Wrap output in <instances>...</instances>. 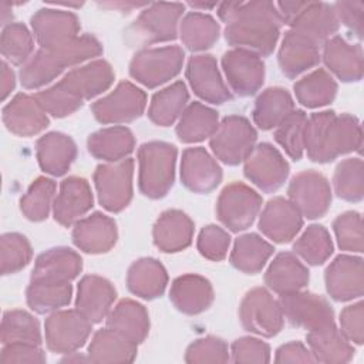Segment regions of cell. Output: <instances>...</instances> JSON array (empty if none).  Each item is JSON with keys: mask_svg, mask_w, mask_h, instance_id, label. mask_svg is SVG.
Wrapping results in <instances>:
<instances>
[{"mask_svg": "<svg viewBox=\"0 0 364 364\" xmlns=\"http://www.w3.org/2000/svg\"><path fill=\"white\" fill-rule=\"evenodd\" d=\"M218 14L226 23L225 38L230 46L253 51L260 57L274 50L282 24L274 3H222Z\"/></svg>", "mask_w": 364, "mask_h": 364, "instance_id": "6da1fadb", "label": "cell"}, {"mask_svg": "<svg viewBox=\"0 0 364 364\" xmlns=\"http://www.w3.org/2000/svg\"><path fill=\"white\" fill-rule=\"evenodd\" d=\"M361 142V125L353 115L323 111L306 119L304 148L314 162H330L343 154L358 151Z\"/></svg>", "mask_w": 364, "mask_h": 364, "instance_id": "7a4b0ae2", "label": "cell"}, {"mask_svg": "<svg viewBox=\"0 0 364 364\" xmlns=\"http://www.w3.org/2000/svg\"><path fill=\"white\" fill-rule=\"evenodd\" d=\"M276 9L280 21L303 34L317 46L324 44L338 30L333 6L318 1H279Z\"/></svg>", "mask_w": 364, "mask_h": 364, "instance_id": "3957f363", "label": "cell"}, {"mask_svg": "<svg viewBox=\"0 0 364 364\" xmlns=\"http://www.w3.org/2000/svg\"><path fill=\"white\" fill-rule=\"evenodd\" d=\"M176 148L166 142H146L138 151L139 191L152 199L164 198L173 185Z\"/></svg>", "mask_w": 364, "mask_h": 364, "instance_id": "277c9868", "label": "cell"}, {"mask_svg": "<svg viewBox=\"0 0 364 364\" xmlns=\"http://www.w3.org/2000/svg\"><path fill=\"white\" fill-rule=\"evenodd\" d=\"M183 57V50L178 46L141 50L129 64V74L145 87L155 88L181 71Z\"/></svg>", "mask_w": 364, "mask_h": 364, "instance_id": "5b68a950", "label": "cell"}, {"mask_svg": "<svg viewBox=\"0 0 364 364\" xmlns=\"http://www.w3.org/2000/svg\"><path fill=\"white\" fill-rule=\"evenodd\" d=\"M256 139L257 132L245 117L229 115L218 125L209 144L218 159L228 165H237L249 156Z\"/></svg>", "mask_w": 364, "mask_h": 364, "instance_id": "8992f818", "label": "cell"}, {"mask_svg": "<svg viewBox=\"0 0 364 364\" xmlns=\"http://www.w3.org/2000/svg\"><path fill=\"white\" fill-rule=\"evenodd\" d=\"M183 9L181 3H154L148 6L128 28L131 41L152 44L173 40Z\"/></svg>", "mask_w": 364, "mask_h": 364, "instance_id": "52a82bcc", "label": "cell"}, {"mask_svg": "<svg viewBox=\"0 0 364 364\" xmlns=\"http://www.w3.org/2000/svg\"><path fill=\"white\" fill-rule=\"evenodd\" d=\"M262 208V196L242 182L229 183L216 202L218 219L232 232L247 229Z\"/></svg>", "mask_w": 364, "mask_h": 364, "instance_id": "ba28073f", "label": "cell"}, {"mask_svg": "<svg viewBox=\"0 0 364 364\" xmlns=\"http://www.w3.org/2000/svg\"><path fill=\"white\" fill-rule=\"evenodd\" d=\"M134 161L131 158L118 162L98 165L94 182L100 203L109 212H119L128 206L132 198Z\"/></svg>", "mask_w": 364, "mask_h": 364, "instance_id": "9c48e42d", "label": "cell"}, {"mask_svg": "<svg viewBox=\"0 0 364 364\" xmlns=\"http://www.w3.org/2000/svg\"><path fill=\"white\" fill-rule=\"evenodd\" d=\"M239 316L242 326L263 337L276 336L283 327V311L277 300L263 287L252 289L240 303Z\"/></svg>", "mask_w": 364, "mask_h": 364, "instance_id": "30bf717a", "label": "cell"}, {"mask_svg": "<svg viewBox=\"0 0 364 364\" xmlns=\"http://www.w3.org/2000/svg\"><path fill=\"white\" fill-rule=\"evenodd\" d=\"M92 323L75 310L55 311L44 324L46 343L54 353L70 354L82 347L91 334Z\"/></svg>", "mask_w": 364, "mask_h": 364, "instance_id": "8fae6325", "label": "cell"}, {"mask_svg": "<svg viewBox=\"0 0 364 364\" xmlns=\"http://www.w3.org/2000/svg\"><path fill=\"white\" fill-rule=\"evenodd\" d=\"M279 304L291 326L310 331L334 323V311L330 303L318 294L297 290L280 294Z\"/></svg>", "mask_w": 364, "mask_h": 364, "instance_id": "7c38bea8", "label": "cell"}, {"mask_svg": "<svg viewBox=\"0 0 364 364\" xmlns=\"http://www.w3.org/2000/svg\"><path fill=\"white\" fill-rule=\"evenodd\" d=\"M145 105V92L134 84L122 81L111 94L95 101L91 109L102 124H124L141 117Z\"/></svg>", "mask_w": 364, "mask_h": 364, "instance_id": "4fadbf2b", "label": "cell"}, {"mask_svg": "<svg viewBox=\"0 0 364 364\" xmlns=\"http://www.w3.org/2000/svg\"><path fill=\"white\" fill-rule=\"evenodd\" d=\"M289 200L299 209L301 216L316 219L323 216L331 202V189L326 176L316 171L297 173L289 185Z\"/></svg>", "mask_w": 364, "mask_h": 364, "instance_id": "5bb4252c", "label": "cell"}, {"mask_svg": "<svg viewBox=\"0 0 364 364\" xmlns=\"http://www.w3.org/2000/svg\"><path fill=\"white\" fill-rule=\"evenodd\" d=\"M245 176L263 192H274L287 179L289 164L273 145L262 142L245 159Z\"/></svg>", "mask_w": 364, "mask_h": 364, "instance_id": "9a60e30c", "label": "cell"}, {"mask_svg": "<svg viewBox=\"0 0 364 364\" xmlns=\"http://www.w3.org/2000/svg\"><path fill=\"white\" fill-rule=\"evenodd\" d=\"M222 67L232 91L240 97L253 95L263 84L264 64L253 51L229 50L222 57Z\"/></svg>", "mask_w": 364, "mask_h": 364, "instance_id": "2e32d148", "label": "cell"}, {"mask_svg": "<svg viewBox=\"0 0 364 364\" xmlns=\"http://www.w3.org/2000/svg\"><path fill=\"white\" fill-rule=\"evenodd\" d=\"M31 28L44 50H54L71 43L78 36L80 23L74 13L58 9H40L31 18Z\"/></svg>", "mask_w": 364, "mask_h": 364, "instance_id": "e0dca14e", "label": "cell"}, {"mask_svg": "<svg viewBox=\"0 0 364 364\" xmlns=\"http://www.w3.org/2000/svg\"><path fill=\"white\" fill-rule=\"evenodd\" d=\"M326 287L337 301H347L363 296L364 269L363 259L340 255L326 269Z\"/></svg>", "mask_w": 364, "mask_h": 364, "instance_id": "ac0fdd59", "label": "cell"}, {"mask_svg": "<svg viewBox=\"0 0 364 364\" xmlns=\"http://www.w3.org/2000/svg\"><path fill=\"white\" fill-rule=\"evenodd\" d=\"M186 78L193 92L210 104H223L232 98L218 70L216 60L209 54L193 55L186 67Z\"/></svg>", "mask_w": 364, "mask_h": 364, "instance_id": "d6986e66", "label": "cell"}, {"mask_svg": "<svg viewBox=\"0 0 364 364\" xmlns=\"http://www.w3.org/2000/svg\"><path fill=\"white\" fill-rule=\"evenodd\" d=\"M181 179L189 191L208 193L222 181V169L205 148H188L182 154Z\"/></svg>", "mask_w": 364, "mask_h": 364, "instance_id": "ffe728a7", "label": "cell"}, {"mask_svg": "<svg viewBox=\"0 0 364 364\" xmlns=\"http://www.w3.org/2000/svg\"><path fill=\"white\" fill-rule=\"evenodd\" d=\"M303 218L299 209L284 198H273L262 210L259 229L276 243L290 242L300 230Z\"/></svg>", "mask_w": 364, "mask_h": 364, "instance_id": "44dd1931", "label": "cell"}, {"mask_svg": "<svg viewBox=\"0 0 364 364\" xmlns=\"http://www.w3.org/2000/svg\"><path fill=\"white\" fill-rule=\"evenodd\" d=\"M3 122L13 134L31 136L41 132L48 125V118L36 97L17 94L3 108Z\"/></svg>", "mask_w": 364, "mask_h": 364, "instance_id": "7402d4cb", "label": "cell"}, {"mask_svg": "<svg viewBox=\"0 0 364 364\" xmlns=\"http://www.w3.org/2000/svg\"><path fill=\"white\" fill-rule=\"evenodd\" d=\"M91 208L92 192L88 182L78 176L65 178L53 205L54 219L63 226H71Z\"/></svg>", "mask_w": 364, "mask_h": 364, "instance_id": "603a6c76", "label": "cell"}, {"mask_svg": "<svg viewBox=\"0 0 364 364\" xmlns=\"http://www.w3.org/2000/svg\"><path fill=\"white\" fill-rule=\"evenodd\" d=\"M73 242L85 253H105L117 242L115 222L100 212L75 222Z\"/></svg>", "mask_w": 364, "mask_h": 364, "instance_id": "cb8c5ba5", "label": "cell"}, {"mask_svg": "<svg viewBox=\"0 0 364 364\" xmlns=\"http://www.w3.org/2000/svg\"><path fill=\"white\" fill-rule=\"evenodd\" d=\"M117 297L114 286L100 276H84L78 283L75 307L91 323H100L109 313Z\"/></svg>", "mask_w": 364, "mask_h": 364, "instance_id": "d4e9b609", "label": "cell"}, {"mask_svg": "<svg viewBox=\"0 0 364 364\" xmlns=\"http://www.w3.org/2000/svg\"><path fill=\"white\" fill-rule=\"evenodd\" d=\"M323 60L327 68L341 81H358L363 77V51L340 36L330 37L323 46Z\"/></svg>", "mask_w": 364, "mask_h": 364, "instance_id": "484cf974", "label": "cell"}, {"mask_svg": "<svg viewBox=\"0 0 364 364\" xmlns=\"http://www.w3.org/2000/svg\"><path fill=\"white\" fill-rule=\"evenodd\" d=\"M318 61V46L314 41L294 30H289L284 34L279 50V64L286 77L296 78Z\"/></svg>", "mask_w": 364, "mask_h": 364, "instance_id": "4316f807", "label": "cell"}, {"mask_svg": "<svg viewBox=\"0 0 364 364\" xmlns=\"http://www.w3.org/2000/svg\"><path fill=\"white\" fill-rule=\"evenodd\" d=\"M114 81V71L104 60H95L64 75L60 82L80 100H90L105 91Z\"/></svg>", "mask_w": 364, "mask_h": 364, "instance_id": "83f0119b", "label": "cell"}, {"mask_svg": "<svg viewBox=\"0 0 364 364\" xmlns=\"http://www.w3.org/2000/svg\"><path fill=\"white\" fill-rule=\"evenodd\" d=\"M36 154L40 168L50 175H64L77 156L74 141L61 132H48L43 135L36 145Z\"/></svg>", "mask_w": 364, "mask_h": 364, "instance_id": "f1b7e54d", "label": "cell"}, {"mask_svg": "<svg viewBox=\"0 0 364 364\" xmlns=\"http://www.w3.org/2000/svg\"><path fill=\"white\" fill-rule=\"evenodd\" d=\"M173 306L186 314H198L213 301V289L209 280L198 274H183L173 280L169 291Z\"/></svg>", "mask_w": 364, "mask_h": 364, "instance_id": "f546056e", "label": "cell"}, {"mask_svg": "<svg viewBox=\"0 0 364 364\" xmlns=\"http://www.w3.org/2000/svg\"><path fill=\"white\" fill-rule=\"evenodd\" d=\"M193 236V222L181 210L164 212L154 226V243L166 253L188 247Z\"/></svg>", "mask_w": 364, "mask_h": 364, "instance_id": "4dcf8cb0", "label": "cell"}, {"mask_svg": "<svg viewBox=\"0 0 364 364\" xmlns=\"http://www.w3.org/2000/svg\"><path fill=\"white\" fill-rule=\"evenodd\" d=\"M82 269L78 253L68 247H54L41 253L34 264L31 280L71 282Z\"/></svg>", "mask_w": 364, "mask_h": 364, "instance_id": "1f68e13d", "label": "cell"}, {"mask_svg": "<svg viewBox=\"0 0 364 364\" xmlns=\"http://www.w3.org/2000/svg\"><path fill=\"white\" fill-rule=\"evenodd\" d=\"M264 283L279 294L301 290L309 283L307 267L289 252L279 253L264 273Z\"/></svg>", "mask_w": 364, "mask_h": 364, "instance_id": "d6a6232c", "label": "cell"}, {"mask_svg": "<svg viewBox=\"0 0 364 364\" xmlns=\"http://www.w3.org/2000/svg\"><path fill=\"white\" fill-rule=\"evenodd\" d=\"M307 344L314 360L320 363H348L354 355L353 346L334 326V323L321 328L310 330L307 334Z\"/></svg>", "mask_w": 364, "mask_h": 364, "instance_id": "836d02e7", "label": "cell"}, {"mask_svg": "<svg viewBox=\"0 0 364 364\" xmlns=\"http://www.w3.org/2000/svg\"><path fill=\"white\" fill-rule=\"evenodd\" d=\"M107 327L138 346L145 340L149 331L148 313L142 304L131 299H124L108 313Z\"/></svg>", "mask_w": 364, "mask_h": 364, "instance_id": "e575fe53", "label": "cell"}, {"mask_svg": "<svg viewBox=\"0 0 364 364\" xmlns=\"http://www.w3.org/2000/svg\"><path fill=\"white\" fill-rule=\"evenodd\" d=\"M168 274L165 267L155 259L144 257L134 262L127 274L128 289L142 297L152 300L161 296L166 287Z\"/></svg>", "mask_w": 364, "mask_h": 364, "instance_id": "d590c367", "label": "cell"}, {"mask_svg": "<svg viewBox=\"0 0 364 364\" xmlns=\"http://www.w3.org/2000/svg\"><path fill=\"white\" fill-rule=\"evenodd\" d=\"M87 146L92 156L108 162H118L134 151L135 138L125 127H109L90 135Z\"/></svg>", "mask_w": 364, "mask_h": 364, "instance_id": "8d00e7d4", "label": "cell"}, {"mask_svg": "<svg viewBox=\"0 0 364 364\" xmlns=\"http://www.w3.org/2000/svg\"><path fill=\"white\" fill-rule=\"evenodd\" d=\"M135 355L136 344L109 327L98 330L88 347L92 363H129Z\"/></svg>", "mask_w": 364, "mask_h": 364, "instance_id": "74e56055", "label": "cell"}, {"mask_svg": "<svg viewBox=\"0 0 364 364\" xmlns=\"http://www.w3.org/2000/svg\"><path fill=\"white\" fill-rule=\"evenodd\" d=\"M294 111V102L287 90L273 87L264 90L256 100L253 121L260 129H272Z\"/></svg>", "mask_w": 364, "mask_h": 364, "instance_id": "f35d334b", "label": "cell"}, {"mask_svg": "<svg viewBox=\"0 0 364 364\" xmlns=\"http://www.w3.org/2000/svg\"><path fill=\"white\" fill-rule=\"evenodd\" d=\"M219 125L218 112L200 102H191L176 125V135L182 142H199L215 134Z\"/></svg>", "mask_w": 364, "mask_h": 364, "instance_id": "ab89813d", "label": "cell"}, {"mask_svg": "<svg viewBox=\"0 0 364 364\" xmlns=\"http://www.w3.org/2000/svg\"><path fill=\"white\" fill-rule=\"evenodd\" d=\"M188 98V90L182 81L171 84L152 97L148 108L149 119L161 127L172 125L175 119L182 115Z\"/></svg>", "mask_w": 364, "mask_h": 364, "instance_id": "60d3db41", "label": "cell"}, {"mask_svg": "<svg viewBox=\"0 0 364 364\" xmlns=\"http://www.w3.org/2000/svg\"><path fill=\"white\" fill-rule=\"evenodd\" d=\"M273 253V246L256 233L242 235L235 240L230 263L245 273H257Z\"/></svg>", "mask_w": 364, "mask_h": 364, "instance_id": "b9f144b4", "label": "cell"}, {"mask_svg": "<svg viewBox=\"0 0 364 364\" xmlns=\"http://www.w3.org/2000/svg\"><path fill=\"white\" fill-rule=\"evenodd\" d=\"M73 287L70 282L30 280L27 287V304L37 313L44 314L70 303Z\"/></svg>", "mask_w": 364, "mask_h": 364, "instance_id": "7bdbcfd3", "label": "cell"}, {"mask_svg": "<svg viewBox=\"0 0 364 364\" xmlns=\"http://www.w3.org/2000/svg\"><path fill=\"white\" fill-rule=\"evenodd\" d=\"M65 68L54 50L40 48L20 70V81L24 88L36 90L57 78Z\"/></svg>", "mask_w": 364, "mask_h": 364, "instance_id": "ee69618b", "label": "cell"}, {"mask_svg": "<svg viewBox=\"0 0 364 364\" xmlns=\"http://www.w3.org/2000/svg\"><path fill=\"white\" fill-rule=\"evenodd\" d=\"M337 92V84L323 68H317L294 84V94L300 104L317 108L331 102Z\"/></svg>", "mask_w": 364, "mask_h": 364, "instance_id": "f6af8a7d", "label": "cell"}, {"mask_svg": "<svg viewBox=\"0 0 364 364\" xmlns=\"http://www.w3.org/2000/svg\"><path fill=\"white\" fill-rule=\"evenodd\" d=\"M182 43L193 51H200L212 47L219 37V24L205 13H188L179 27Z\"/></svg>", "mask_w": 364, "mask_h": 364, "instance_id": "bcb514c9", "label": "cell"}, {"mask_svg": "<svg viewBox=\"0 0 364 364\" xmlns=\"http://www.w3.org/2000/svg\"><path fill=\"white\" fill-rule=\"evenodd\" d=\"M0 337L3 344L11 343H41V331L38 321L24 310H9L1 320Z\"/></svg>", "mask_w": 364, "mask_h": 364, "instance_id": "7dc6e473", "label": "cell"}, {"mask_svg": "<svg viewBox=\"0 0 364 364\" xmlns=\"http://www.w3.org/2000/svg\"><path fill=\"white\" fill-rule=\"evenodd\" d=\"M293 250L309 264L324 263L333 253V243L328 232L321 225H310L294 242Z\"/></svg>", "mask_w": 364, "mask_h": 364, "instance_id": "c3c4849f", "label": "cell"}, {"mask_svg": "<svg viewBox=\"0 0 364 364\" xmlns=\"http://www.w3.org/2000/svg\"><path fill=\"white\" fill-rule=\"evenodd\" d=\"M334 191L338 198L348 202H358L364 195V166L360 158L341 161L333 178Z\"/></svg>", "mask_w": 364, "mask_h": 364, "instance_id": "681fc988", "label": "cell"}, {"mask_svg": "<svg viewBox=\"0 0 364 364\" xmlns=\"http://www.w3.org/2000/svg\"><path fill=\"white\" fill-rule=\"evenodd\" d=\"M54 193L55 182L53 179L44 176L37 178L20 199L23 215L33 222L44 220L48 216Z\"/></svg>", "mask_w": 364, "mask_h": 364, "instance_id": "f907efd6", "label": "cell"}, {"mask_svg": "<svg viewBox=\"0 0 364 364\" xmlns=\"http://www.w3.org/2000/svg\"><path fill=\"white\" fill-rule=\"evenodd\" d=\"M3 57L11 64H23L30 60L34 48V40L28 28L21 23H9L4 26L0 40Z\"/></svg>", "mask_w": 364, "mask_h": 364, "instance_id": "816d5d0a", "label": "cell"}, {"mask_svg": "<svg viewBox=\"0 0 364 364\" xmlns=\"http://www.w3.org/2000/svg\"><path fill=\"white\" fill-rule=\"evenodd\" d=\"M306 119V114L300 109H296L287 118H284V121L279 124L274 131L276 142L294 161H299L303 155Z\"/></svg>", "mask_w": 364, "mask_h": 364, "instance_id": "f5cc1de1", "label": "cell"}, {"mask_svg": "<svg viewBox=\"0 0 364 364\" xmlns=\"http://www.w3.org/2000/svg\"><path fill=\"white\" fill-rule=\"evenodd\" d=\"M33 250L28 240L20 233H6L0 239V266L3 274L21 270L31 260Z\"/></svg>", "mask_w": 364, "mask_h": 364, "instance_id": "db71d44e", "label": "cell"}, {"mask_svg": "<svg viewBox=\"0 0 364 364\" xmlns=\"http://www.w3.org/2000/svg\"><path fill=\"white\" fill-rule=\"evenodd\" d=\"M34 97L47 114L57 118H63L75 112L84 102L68 88H65L60 81L53 87L37 92Z\"/></svg>", "mask_w": 364, "mask_h": 364, "instance_id": "11a10c76", "label": "cell"}, {"mask_svg": "<svg viewBox=\"0 0 364 364\" xmlns=\"http://www.w3.org/2000/svg\"><path fill=\"white\" fill-rule=\"evenodd\" d=\"M333 229L340 249L347 252H363V220L357 212H346L340 215Z\"/></svg>", "mask_w": 364, "mask_h": 364, "instance_id": "9f6ffc18", "label": "cell"}, {"mask_svg": "<svg viewBox=\"0 0 364 364\" xmlns=\"http://www.w3.org/2000/svg\"><path fill=\"white\" fill-rule=\"evenodd\" d=\"M186 363H226L229 350L223 340L216 337H203L195 340L186 350Z\"/></svg>", "mask_w": 364, "mask_h": 364, "instance_id": "6f0895ef", "label": "cell"}, {"mask_svg": "<svg viewBox=\"0 0 364 364\" xmlns=\"http://www.w3.org/2000/svg\"><path fill=\"white\" fill-rule=\"evenodd\" d=\"M230 237L226 230L216 225L203 228L198 237V250L209 260H222L229 249Z\"/></svg>", "mask_w": 364, "mask_h": 364, "instance_id": "680465c9", "label": "cell"}, {"mask_svg": "<svg viewBox=\"0 0 364 364\" xmlns=\"http://www.w3.org/2000/svg\"><path fill=\"white\" fill-rule=\"evenodd\" d=\"M233 363H269L270 347L255 337H242L232 344Z\"/></svg>", "mask_w": 364, "mask_h": 364, "instance_id": "91938a15", "label": "cell"}, {"mask_svg": "<svg viewBox=\"0 0 364 364\" xmlns=\"http://www.w3.org/2000/svg\"><path fill=\"white\" fill-rule=\"evenodd\" d=\"M46 361V355L43 350L38 348L37 344L28 343H11L4 344L0 355L1 364H40Z\"/></svg>", "mask_w": 364, "mask_h": 364, "instance_id": "94428289", "label": "cell"}, {"mask_svg": "<svg viewBox=\"0 0 364 364\" xmlns=\"http://www.w3.org/2000/svg\"><path fill=\"white\" fill-rule=\"evenodd\" d=\"M340 331L348 341L363 344L364 340V304L361 301L347 306L340 313Z\"/></svg>", "mask_w": 364, "mask_h": 364, "instance_id": "6125c7cd", "label": "cell"}, {"mask_svg": "<svg viewBox=\"0 0 364 364\" xmlns=\"http://www.w3.org/2000/svg\"><path fill=\"white\" fill-rule=\"evenodd\" d=\"M338 23L341 21L358 38L364 31V3L363 1H338L333 6Z\"/></svg>", "mask_w": 364, "mask_h": 364, "instance_id": "be15d7a7", "label": "cell"}, {"mask_svg": "<svg viewBox=\"0 0 364 364\" xmlns=\"http://www.w3.org/2000/svg\"><path fill=\"white\" fill-rule=\"evenodd\" d=\"M276 363H314L311 351L299 341L283 344L276 351Z\"/></svg>", "mask_w": 364, "mask_h": 364, "instance_id": "e7e4bbea", "label": "cell"}, {"mask_svg": "<svg viewBox=\"0 0 364 364\" xmlns=\"http://www.w3.org/2000/svg\"><path fill=\"white\" fill-rule=\"evenodd\" d=\"M14 85H16L14 73L7 65V63L3 61L1 63V84H0V87H1V91H0L1 100H6L9 97V94L14 90Z\"/></svg>", "mask_w": 364, "mask_h": 364, "instance_id": "03108f58", "label": "cell"}, {"mask_svg": "<svg viewBox=\"0 0 364 364\" xmlns=\"http://www.w3.org/2000/svg\"><path fill=\"white\" fill-rule=\"evenodd\" d=\"M192 7H200V9H212V7H215L216 4L215 3H189Z\"/></svg>", "mask_w": 364, "mask_h": 364, "instance_id": "003e7915", "label": "cell"}]
</instances>
